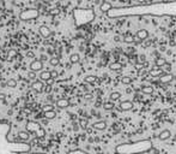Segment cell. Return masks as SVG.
I'll use <instances>...</instances> for the list:
<instances>
[{
  "mask_svg": "<svg viewBox=\"0 0 176 154\" xmlns=\"http://www.w3.org/2000/svg\"><path fill=\"white\" fill-rule=\"evenodd\" d=\"M38 31H40V34L44 37V39H48L52 34H53V31H52V29L48 27V25H46V24H42L40 28H38Z\"/></svg>",
  "mask_w": 176,
  "mask_h": 154,
  "instance_id": "9c48e42d",
  "label": "cell"
},
{
  "mask_svg": "<svg viewBox=\"0 0 176 154\" xmlns=\"http://www.w3.org/2000/svg\"><path fill=\"white\" fill-rule=\"evenodd\" d=\"M0 154H17V153H12V152H6V150H0Z\"/></svg>",
  "mask_w": 176,
  "mask_h": 154,
  "instance_id": "7bdbcfd3",
  "label": "cell"
},
{
  "mask_svg": "<svg viewBox=\"0 0 176 154\" xmlns=\"http://www.w3.org/2000/svg\"><path fill=\"white\" fill-rule=\"evenodd\" d=\"M50 73H52V78H53V80H55V78H56V77H58V72H56L55 70L50 71Z\"/></svg>",
  "mask_w": 176,
  "mask_h": 154,
  "instance_id": "60d3db41",
  "label": "cell"
},
{
  "mask_svg": "<svg viewBox=\"0 0 176 154\" xmlns=\"http://www.w3.org/2000/svg\"><path fill=\"white\" fill-rule=\"evenodd\" d=\"M29 67H30V71H33V72H40V71L42 72L43 71V63H42V60L35 59L30 63Z\"/></svg>",
  "mask_w": 176,
  "mask_h": 154,
  "instance_id": "52a82bcc",
  "label": "cell"
},
{
  "mask_svg": "<svg viewBox=\"0 0 176 154\" xmlns=\"http://www.w3.org/2000/svg\"><path fill=\"white\" fill-rule=\"evenodd\" d=\"M109 69L112 71H120L122 69V64L120 61H114V63L109 64Z\"/></svg>",
  "mask_w": 176,
  "mask_h": 154,
  "instance_id": "44dd1931",
  "label": "cell"
},
{
  "mask_svg": "<svg viewBox=\"0 0 176 154\" xmlns=\"http://www.w3.org/2000/svg\"><path fill=\"white\" fill-rule=\"evenodd\" d=\"M84 98L86 100H90V99H92V94L91 93H86V94H84Z\"/></svg>",
  "mask_w": 176,
  "mask_h": 154,
  "instance_id": "ab89813d",
  "label": "cell"
},
{
  "mask_svg": "<svg viewBox=\"0 0 176 154\" xmlns=\"http://www.w3.org/2000/svg\"><path fill=\"white\" fill-rule=\"evenodd\" d=\"M153 147L152 141L146 138V140H139L137 142L132 143H121L115 147L116 154H141L151 150Z\"/></svg>",
  "mask_w": 176,
  "mask_h": 154,
  "instance_id": "3957f363",
  "label": "cell"
},
{
  "mask_svg": "<svg viewBox=\"0 0 176 154\" xmlns=\"http://www.w3.org/2000/svg\"><path fill=\"white\" fill-rule=\"evenodd\" d=\"M175 141H176V134H175Z\"/></svg>",
  "mask_w": 176,
  "mask_h": 154,
  "instance_id": "7dc6e473",
  "label": "cell"
},
{
  "mask_svg": "<svg viewBox=\"0 0 176 154\" xmlns=\"http://www.w3.org/2000/svg\"><path fill=\"white\" fill-rule=\"evenodd\" d=\"M79 60H80V55H79L78 53H72V54L70 55V61H71L72 64H78Z\"/></svg>",
  "mask_w": 176,
  "mask_h": 154,
  "instance_id": "603a6c76",
  "label": "cell"
},
{
  "mask_svg": "<svg viewBox=\"0 0 176 154\" xmlns=\"http://www.w3.org/2000/svg\"><path fill=\"white\" fill-rule=\"evenodd\" d=\"M28 78H29L30 81H33V82H35V81H37V75H36V72H33V71H29V72H28Z\"/></svg>",
  "mask_w": 176,
  "mask_h": 154,
  "instance_id": "1f68e13d",
  "label": "cell"
},
{
  "mask_svg": "<svg viewBox=\"0 0 176 154\" xmlns=\"http://www.w3.org/2000/svg\"><path fill=\"white\" fill-rule=\"evenodd\" d=\"M126 43H133L134 41H135V36H133V35H131V34H127L126 36H125V40H123Z\"/></svg>",
  "mask_w": 176,
  "mask_h": 154,
  "instance_id": "83f0119b",
  "label": "cell"
},
{
  "mask_svg": "<svg viewBox=\"0 0 176 154\" xmlns=\"http://www.w3.org/2000/svg\"><path fill=\"white\" fill-rule=\"evenodd\" d=\"M44 118L47 119V120H52V119H54L55 117H56V112L53 110V111H47V112H44Z\"/></svg>",
  "mask_w": 176,
  "mask_h": 154,
  "instance_id": "7402d4cb",
  "label": "cell"
},
{
  "mask_svg": "<svg viewBox=\"0 0 176 154\" xmlns=\"http://www.w3.org/2000/svg\"><path fill=\"white\" fill-rule=\"evenodd\" d=\"M84 81H85L86 83H90V84H92V83H95V82H96V76H92V75H90V76H86L85 78H84Z\"/></svg>",
  "mask_w": 176,
  "mask_h": 154,
  "instance_id": "4316f807",
  "label": "cell"
},
{
  "mask_svg": "<svg viewBox=\"0 0 176 154\" xmlns=\"http://www.w3.org/2000/svg\"><path fill=\"white\" fill-rule=\"evenodd\" d=\"M59 13H60V10H59V9H53V10L50 11V15H53V16H54V15L56 16V15H59Z\"/></svg>",
  "mask_w": 176,
  "mask_h": 154,
  "instance_id": "f35d334b",
  "label": "cell"
},
{
  "mask_svg": "<svg viewBox=\"0 0 176 154\" xmlns=\"http://www.w3.org/2000/svg\"><path fill=\"white\" fill-rule=\"evenodd\" d=\"M174 81V75L170 72V73H166V72H164L160 77H159V82L160 83H163V84H169V83H171Z\"/></svg>",
  "mask_w": 176,
  "mask_h": 154,
  "instance_id": "ba28073f",
  "label": "cell"
},
{
  "mask_svg": "<svg viewBox=\"0 0 176 154\" xmlns=\"http://www.w3.org/2000/svg\"><path fill=\"white\" fill-rule=\"evenodd\" d=\"M121 82H122V84L128 86V84H131L133 82V80H132V77H129V76H123L121 78Z\"/></svg>",
  "mask_w": 176,
  "mask_h": 154,
  "instance_id": "d4e9b609",
  "label": "cell"
},
{
  "mask_svg": "<svg viewBox=\"0 0 176 154\" xmlns=\"http://www.w3.org/2000/svg\"><path fill=\"white\" fill-rule=\"evenodd\" d=\"M112 9H113V5H112L109 1H103V3L101 4V6H100L101 12H103V13H108Z\"/></svg>",
  "mask_w": 176,
  "mask_h": 154,
  "instance_id": "2e32d148",
  "label": "cell"
},
{
  "mask_svg": "<svg viewBox=\"0 0 176 154\" xmlns=\"http://www.w3.org/2000/svg\"><path fill=\"white\" fill-rule=\"evenodd\" d=\"M6 86H7L9 88H16V87H17V81H16L15 78H10V80L6 82Z\"/></svg>",
  "mask_w": 176,
  "mask_h": 154,
  "instance_id": "f546056e",
  "label": "cell"
},
{
  "mask_svg": "<svg viewBox=\"0 0 176 154\" xmlns=\"http://www.w3.org/2000/svg\"><path fill=\"white\" fill-rule=\"evenodd\" d=\"M49 64H50L52 66H58V65L60 64V59H59L58 57H53V58L49 59Z\"/></svg>",
  "mask_w": 176,
  "mask_h": 154,
  "instance_id": "f1b7e54d",
  "label": "cell"
},
{
  "mask_svg": "<svg viewBox=\"0 0 176 154\" xmlns=\"http://www.w3.org/2000/svg\"><path fill=\"white\" fill-rule=\"evenodd\" d=\"M92 128L95 130H98V131H103L107 129V122L106 120H98V122H95L92 124Z\"/></svg>",
  "mask_w": 176,
  "mask_h": 154,
  "instance_id": "5bb4252c",
  "label": "cell"
},
{
  "mask_svg": "<svg viewBox=\"0 0 176 154\" xmlns=\"http://www.w3.org/2000/svg\"><path fill=\"white\" fill-rule=\"evenodd\" d=\"M170 137H171L170 130H163V131H160V134L158 135V138H159L160 141H166V140H169Z\"/></svg>",
  "mask_w": 176,
  "mask_h": 154,
  "instance_id": "d6986e66",
  "label": "cell"
},
{
  "mask_svg": "<svg viewBox=\"0 0 176 154\" xmlns=\"http://www.w3.org/2000/svg\"><path fill=\"white\" fill-rule=\"evenodd\" d=\"M5 99V94H0V100H4Z\"/></svg>",
  "mask_w": 176,
  "mask_h": 154,
  "instance_id": "ee69618b",
  "label": "cell"
},
{
  "mask_svg": "<svg viewBox=\"0 0 176 154\" xmlns=\"http://www.w3.org/2000/svg\"><path fill=\"white\" fill-rule=\"evenodd\" d=\"M103 108H104L106 111H112V110L114 108V104H113L112 101H109V102H104V104H103Z\"/></svg>",
  "mask_w": 176,
  "mask_h": 154,
  "instance_id": "d6a6232c",
  "label": "cell"
},
{
  "mask_svg": "<svg viewBox=\"0 0 176 154\" xmlns=\"http://www.w3.org/2000/svg\"><path fill=\"white\" fill-rule=\"evenodd\" d=\"M15 55H17V51L10 49V51L7 52V57H9V58H12V57H15Z\"/></svg>",
  "mask_w": 176,
  "mask_h": 154,
  "instance_id": "8d00e7d4",
  "label": "cell"
},
{
  "mask_svg": "<svg viewBox=\"0 0 176 154\" xmlns=\"http://www.w3.org/2000/svg\"><path fill=\"white\" fill-rule=\"evenodd\" d=\"M27 131L29 134H34L36 137L42 138L46 136V130L35 120H28L27 122Z\"/></svg>",
  "mask_w": 176,
  "mask_h": 154,
  "instance_id": "5b68a950",
  "label": "cell"
},
{
  "mask_svg": "<svg viewBox=\"0 0 176 154\" xmlns=\"http://www.w3.org/2000/svg\"><path fill=\"white\" fill-rule=\"evenodd\" d=\"M162 69H163V71H164V72H166V73H170V70H171V65H170L169 63H166V64H165V65H164V66H163Z\"/></svg>",
  "mask_w": 176,
  "mask_h": 154,
  "instance_id": "d590c367",
  "label": "cell"
},
{
  "mask_svg": "<svg viewBox=\"0 0 176 154\" xmlns=\"http://www.w3.org/2000/svg\"><path fill=\"white\" fill-rule=\"evenodd\" d=\"M53 81H54V80H53V78H52V80H49V81H48V82H47V84H52V83H53Z\"/></svg>",
  "mask_w": 176,
  "mask_h": 154,
  "instance_id": "f6af8a7d",
  "label": "cell"
},
{
  "mask_svg": "<svg viewBox=\"0 0 176 154\" xmlns=\"http://www.w3.org/2000/svg\"><path fill=\"white\" fill-rule=\"evenodd\" d=\"M137 63H138L139 65L145 64V63H146V57H145L144 54H140V55L138 57V59H137Z\"/></svg>",
  "mask_w": 176,
  "mask_h": 154,
  "instance_id": "836d02e7",
  "label": "cell"
},
{
  "mask_svg": "<svg viewBox=\"0 0 176 154\" xmlns=\"http://www.w3.org/2000/svg\"><path fill=\"white\" fill-rule=\"evenodd\" d=\"M28 154H46V153H28Z\"/></svg>",
  "mask_w": 176,
  "mask_h": 154,
  "instance_id": "bcb514c9",
  "label": "cell"
},
{
  "mask_svg": "<svg viewBox=\"0 0 176 154\" xmlns=\"http://www.w3.org/2000/svg\"><path fill=\"white\" fill-rule=\"evenodd\" d=\"M79 125L81 129H86L87 128V120L86 119H80L79 120Z\"/></svg>",
  "mask_w": 176,
  "mask_h": 154,
  "instance_id": "e575fe53",
  "label": "cell"
},
{
  "mask_svg": "<svg viewBox=\"0 0 176 154\" xmlns=\"http://www.w3.org/2000/svg\"><path fill=\"white\" fill-rule=\"evenodd\" d=\"M43 111L47 112V111H53V105H46L43 106Z\"/></svg>",
  "mask_w": 176,
  "mask_h": 154,
  "instance_id": "74e56055",
  "label": "cell"
},
{
  "mask_svg": "<svg viewBox=\"0 0 176 154\" xmlns=\"http://www.w3.org/2000/svg\"><path fill=\"white\" fill-rule=\"evenodd\" d=\"M140 90H141V93L145 94V95H151V94L153 93V87L150 86V84H144V86H141Z\"/></svg>",
  "mask_w": 176,
  "mask_h": 154,
  "instance_id": "ac0fdd59",
  "label": "cell"
},
{
  "mask_svg": "<svg viewBox=\"0 0 176 154\" xmlns=\"http://www.w3.org/2000/svg\"><path fill=\"white\" fill-rule=\"evenodd\" d=\"M67 154H89V153L85 152V150H83V149L77 148V149H72V150H70Z\"/></svg>",
  "mask_w": 176,
  "mask_h": 154,
  "instance_id": "4dcf8cb0",
  "label": "cell"
},
{
  "mask_svg": "<svg viewBox=\"0 0 176 154\" xmlns=\"http://www.w3.org/2000/svg\"><path fill=\"white\" fill-rule=\"evenodd\" d=\"M135 37L139 39L140 41H145V40H147V37H149V31H147L146 29H140V30L137 31Z\"/></svg>",
  "mask_w": 176,
  "mask_h": 154,
  "instance_id": "9a60e30c",
  "label": "cell"
},
{
  "mask_svg": "<svg viewBox=\"0 0 176 154\" xmlns=\"http://www.w3.org/2000/svg\"><path fill=\"white\" fill-rule=\"evenodd\" d=\"M18 138L21 140V142H28L30 140V134L27 130H22L18 132Z\"/></svg>",
  "mask_w": 176,
  "mask_h": 154,
  "instance_id": "e0dca14e",
  "label": "cell"
},
{
  "mask_svg": "<svg viewBox=\"0 0 176 154\" xmlns=\"http://www.w3.org/2000/svg\"><path fill=\"white\" fill-rule=\"evenodd\" d=\"M56 106L59 107V108H67L68 106H70V101L67 100V99H59L58 101H56Z\"/></svg>",
  "mask_w": 176,
  "mask_h": 154,
  "instance_id": "ffe728a7",
  "label": "cell"
},
{
  "mask_svg": "<svg viewBox=\"0 0 176 154\" xmlns=\"http://www.w3.org/2000/svg\"><path fill=\"white\" fill-rule=\"evenodd\" d=\"M30 87H31V89H33V90H35L36 93H42V92L44 90V83H43V82H41L40 80H37V81L33 82Z\"/></svg>",
  "mask_w": 176,
  "mask_h": 154,
  "instance_id": "30bf717a",
  "label": "cell"
},
{
  "mask_svg": "<svg viewBox=\"0 0 176 154\" xmlns=\"http://www.w3.org/2000/svg\"><path fill=\"white\" fill-rule=\"evenodd\" d=\"M164 73V71H163V69L162 67H157V66H155V67H152L151 70H150V72H149V75L151 76V77H159L162 76Z\"/></svg>",
  "mask_w": 176,
  "mask_h": 154,
  "instance_id": "4fadbf2b",
  "label": "cell"
},
{
  "mask_svg": "<svg viewBox=\"0 0 176 154\" xmlns=\"http://www.w3.org/2000/svg\"><path fill=\"white\" fill-rule=\"evenodd\" d=\"M165 64H166L165 58H157V59H156V66H157V67H163Z\"/></svg>",
  "mask_w": 176,
  "mask_h": 154,
  "instance_id": "484cf974",
  "label": "cell"
},
{
  "mask_svg": "<svg viewBox=\"0 0 176 154\" xmlns=\"http://www.w3.org/2000/svg\"><path fill=\"white\" fill-rule=\"evenodd\" d=\"M40 16V11L37 9H27V10H23L21 13H19V19L21 21H34V19H37Z\"/></svg>",
  "mask_w": 176,
  "mask_h": 154,
  "instance_id": "8992f818",
  "label": "cell"
},
{
  "mask_svg": "<svg viewBox=\"0 0 176 154\" xmlns=\"http://www.w3.org/2000/svg\"><path fill=\"white\" fill-rule=\"evenodd\" d=\"M27 57H28V58H35V54H34V52L28 51V52H27Z\"/></svg>",
  "mask_w": 176,
  "mask_h": 154,
  "instance_id": "b9f144b4",
  "label": "cell"
},
{
  "mask_svg": "<svg viewBox=\"0 0 176 154\" xmlns=\"http://www.w3.org/2000/svg\"><path fill=\"white\" fill-rule=\"evenodd\" d=\"M107 15L110 18L126 17V16H144V15L176 17V1L138 5V6H129V7H113Z\"/></svg>",
  "mask_w": 176,
  "mask_h": 154,
  "instance_id": "6da1fadb",
  "label": "cell"
},
{
  "mask_svg": "<svg viewBox=\"0 0 176 154\" xmlns=\"http://www.w3.org/2000/svg\"><path fill=\"white\" fill-rule=\"evenodd\" d=\"M95 11L92 9H80L77 7L73 10V18L75 27H84L91 23L95 19Z\"/></svg>",
  "mask_w": 176,
  "mask_h": 154,
  "instance_id": "277c9868",
  "label": "cell"
},
{
  "mask_svg": "<svg viewBox=\"0 0 176 154\" xmlns=\"http://www.w3.org/2000/svg\"><path fill=\"white\" fill-rule=\"evenodd\" d=\"M120 98H121V94H120L119 92H113V93L109 95V99H110V101H112V102L118 101Z\"/></svg>",
  "mask_w": 176,
  "mask_h": 154,
  "instance_id": "cb8c5ba5",
  "label": "cell"
},
{
  "mask_svg": "<svg viewBox=\"0 0 176 154\" xmlns=\"http://www.w3.org/2000/svg\"><path fill=\"white\" fill-rule=\"evenodd\" d=\"M11 125L5 122H0V150L12 152L17 154H28L31 144L28 142H16L10 140Z\"/></svg>",
  "mask_w": 176,
  "mask_h": 154,
  "instance_id": "7a4b0ae2",
  "label": "cell"
},
{
  "mask_svg": "<svg viewBox=\"0 0 176 154\" xmlns=\"http://www.w3.org/2000/svg\"><path fill=\"white\" fill-rule=\"evenodd\" d=\"M132 108H133V102L129 101V100H123V101H121L120 105H119V110H120V111H123V112L131 111Z\"/></svg>",
  "mask_w": 176,
  "mask_h": 154,
  "instance_id": "8fae6325",
  "label": "cell"
},
{
  "mask_svg": "<svg viewBox=\"0 0 176 154\" xmlns=\"http://www.w3.org/2000/svg\"><path fill=\"white\" fill-rule=\"evenodd\" d=\"M38 80L41 81V82H48L49 80H52V73H50V71L49 70H43L41 73H40V76H38Z\"/></svg>",
  "mask_w": 176,
  "mask_h": 154,
  "instance_id": "7c38bea8",
  "label": "cell"
}]
</instances>
